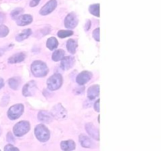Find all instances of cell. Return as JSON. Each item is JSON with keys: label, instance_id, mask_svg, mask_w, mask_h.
Wrapping results in <instances>:
<instances>
[{"label": "cell", "instance_id": "obj_30", "mask_svg": "<svg viewBox=\"0 0 161 151\" xmlns=\"http://www.w3.org/2000/svg\"><path fill=\"white\" fill-rule=\"evenodd\" d=\"M4 150H19L18 148H17V147H14V146L12 145V144H8V145H6V147H4Z\"/></svg>", "mask_w": 161, "mask_h": 151}, {"label": "cell", "instance_id": "obj_11", "mask_svg": "<svg viewBox=\"0 0 161 151\" xmlns=\"http://www.w3.org/2000/svg\"><path fill=\"white\" fill-rule=\"evenodd\" d=\"M61 60V67L63 70H69L75 64V59L70 56H64Z\"/></svg>", "mask_w": 161, "mask_h": 151}, {"label": "cell", "instance_id": "obj_15", "mask_svg": "<svg viewBox=\"0 0 161 151\" xmlns=\"http://www.w3.org/2000/svg\"><path fill=\"white\" fill-rule=\"evenodd\" d=\"M99 92H100V87L97 85H94V86H91L87 90V97L89 100H93L99 96Z\"/></svg>", "mask_w": 161, "mask_h": 151}, {"label": "cell", "instance_id": "obj_25", "mask_svg": "<svg viewBox=\"0 0 161 151\" xmlns=\"http://www.w3.org/2000/svg\"><path fill=\"white\" fill-rule=\"evenodd\" d=\"M72 34H73V31H70V30H61V31H58V37L61 38V39L69 37V36L72 35Z\"/></svg>", "mask_w": 161, "mask_h": 151}, {"label": "cell", "instance_id": "obj_7", "mask_svg": "<svg viewBox=\"0 0 161 151\" xmlns=\"http://www.w3.org/2000/svg\"><path fill=\"white\" fill-rule=\"evenodd\" d=\"M77 24H78V18H77L75 13H71L65 17L64 26L67 28L72 29V28H75L77 26Z\"/></svg>", "mask_w": 161, "mask_h": 151}, {"label": "cell", "instance_id": "obj_35", "mask_svg": "<svg viewBox=\"0 0 161 151\" xmlns=\"http://www.w3.org/2000/svg\"><path fill=\"white\" fill-rule=\"evenodd\" d=\"M4 85H5L4 80H3V78H2L1 77H0V89H1L2 88L4 87Z\"/></svg>", "mask_w": 161, "mask_h": 151}, {"label": "cell", "instance_id": "obj_14", "mask_svg": "<svg viewBox=\"0 0 161 151\" xmlns=\"http://www.w3.org/2000/svg\"><path fill=\"white\" fill-rule=\"evenodd\" d=\"M38 119L40 122L44 123H50L53 121V116L50 113H48L46 111H39L38 114Z\"/></svg>", "mask_w": 161, "mask_h": 151}, {"label": "cell", "instance_id": "obj_19", "mask_svg": "<svg viewBox=\"0 0 161 151\" xmlns=\"http://www.w3.org/2000/svg\"><path fill=\"white\" fill-rule=\"evenodd\" d=\"M77 46H78V44L73 39H69L67 42V44H66V47H67L68 51L70 53H75V50H76Z\"/></svg>", "mask_w": 161, "mask_h": 151}, {"label": "cell", "instance_id": "obj_18", "mask_svg": "<svg viewBox=\"0 0 161 151\" xmlns=\"http://www.w3.org/2000/svg\"><path fill=\"white\" fill-rule=\"evenodd\" d=\"M61 148L62 150H74L75 149V143L72 140L62 141L61 143Z\"/></svg>", "mask_w": 161, "mask_h": 151}, {"label": "cell", "instance_id": "obj_20", "mask_svg": "<svg viewBox=\"0 0 161 151\" xmlns=\"http://www.w3.org/2000/svg\"><path fill=\"white\" fill-rule=\"evenodd\" d=\"M31 33H32L31 29H25V31H22L21 33H20V34L16 37V40H17V42H21V41L25 40V39H28V38L31 35Z\"/></svg>", "mask_w": 161, "mask_h": 151}, {"label": "cell", "instance_id": "obj_29", "mask_svg": "<svg viewBox=\"0 0 161 151\" xmlns=\"http://www.w3.org/2000/svg\"><path fill=\"white\" fill-rule=\"evenodd\" d=\"M6 140H7V142L10 143L15 142V139H14V136H13L12 133H7V135H6Z\"/></svg>", "mask_w": 161, "mask_h": 151}, {"label": "cell", "instance_id": "obj_24", "mask_svg": "<svg viewBox=\"0 0 161 151\" xmlns=\"http://www.w3.org/2000/svg\"><path fill=\"white\" fill-rule=\"evenodd\" d=\"M89 11L91 14L94 15L95 17H100V5L99 4H94L90 6Z\"/></svg>", "mask_w": 161, "mask_h": 151}, {"label": "cell", "instance_id": "obj_34", "mask_svg": "<svg viewBox=\"0 0 161 151\" xmlns=\"http://www.w3.org/2000/svg\"><path fill=\"white\" fill-rule=\"evenodd\" d=\"M91 21H90V20H87V22H86V26H85V30H86V31H88V30L90 29V28H91Z\"/></svg>", "mask_w": 161, "mask_h": 151}, {"label": "cell", "instance_id": "obj_22", "mask_svg": "<svg viewBox=\"0 0 161 151\" xmlns=\"http://www.w3.org/2000/svg\"><path fill=\"white\" fill-rule=\"evenodd\" d=\"M64 56V51L63 49H58L53 52L52 55V60L53 61H60Z\"/></svg>", "mask_w": 161, "mask_h": 151}, {"label": "cell", "instance_id": "obj_13", "mask_svg": "<svg viewBox=\"0 0 161 151\" xmlns=\"http://www.w3.org/2000/svg\"><path fill=\"white\" fill-rule=\"evenodd\" d=\"M32 17L29 14H24V15H20V17L17 18V24L18 26H25L32 22Z\"/></svg>", "mask_w": 161, "mask_h": 151}, {"label": "cell", "instance_id": "obj_23", "mask_svg": "<svg viewBox=\"0 0 161 151\" xmlns=\"http://www.w3.org/2000/svg\"><path fill=\"white\" fill-rule=\"evenodd\" d=\"M20 80L17 78H11L10 79H9L8 81V84H9V86L14 90H16L19 88L20 86Z\"/></svg>", "mask_w": 161, "mask_h": 151}, {"label": "cell", "instance_id": "obj_3", "mask_svg": "<svg viewBox=\"0 0 161 151\" xmlns=\"http://www.w3.org/2000/svg\"><path fill=\"white\" fill-rule=\"evenodd\" d=\"M35 135L38 140L40 142H47L49 140L50 136V131L43 125H39L35 128Z\"/></svg>", "mask_w": 161, "mask_h": 151}, {"label": "cell", "instance_id": "obj_5", "mask_svg": "<svg viewBox=\"0 0 161 151\" xmlns=\"http://www.w3.org/2000/svg\"><path fill=\"white\" fill-rule=\"evenodd\" d=\"M24 112V105L20 104H15L14 106L10 107L7 112V116L10 120H16L19 118L22 115Z\"/></svg>", "mask_w": 161, "mask_h": 151}, {"label": "cell", "instance_id": "obj_8", "mask_svg": "<svg viewBox=\"0 0 161 151\" xmlns=\"http://www.w3.org/2000/svg\"><path fill=\"white\" fill-rule=\"evenodd\" d=\"M57 7V1L56 0H50L48 3L46 5H44L43 7L40 9L39 11V13L41 15H48L50 13L53 12L55 9V8Z\"/></svg>", "mask_w": 161, "mask_h": 151}, {"label": "cell", "instance_id": "obj_2", "mask_svg": "<svg viewBox=\"0 0 161 151\" xmlns=\"http://www.w3.org/2000/svg\"><path fill=\"white\" fill-rule=\"evenodd\" d=\"M63 84V78L59 74H54L47 80V87L50 90H58Z\"/></svg>", "mask_w": 161, "mask_h": 151}, {"label": "cell", "instance_id": "obj_6", "mask_svg": "<svg viewBox=\"0 0 161 151\" xmlns=\"http://www.w3.org/2000/svg\"><path fill=\"white\" fill-rule=\"evenodd\" d=\"M51 114L53 117L58 120H62L65 118L67 116V111L61 104H57L52 108Z\"/></svg>", "mask_w": 161, "mask_h": 151}, {"label": "cell", "instance_id": "obj_16", "mask_svg": "<svg viewBox=\"0 0 161 151\" xmlns=\"http://www.w3.org/2000/svg\"><path fill=\"white\" fill-rule=\"evenodd\" d=\"M80 142L81 143L82 147H84V148H91L94 146L93 141L89 137L85 136V135H80Z\"/></svg>", "mask_w": 161, "mask_h": 151}, {"label": "cell", "instance_id": "obj_9", "mask_svg": "<svg viewBox=\"0 0 161 151\" xmlns=\"http://www.w3.org/2000/svg\"><path fill=\"white\" fill-rule=\"evenodd\" d=\"M36 88H37V86H36V82L34 81H31L27 83L26 85H25L23 89H22V93L25 96H31L35 93Z\"/></svg>", "mask_w": 161, "mask_h": 151}, {"label": "cell", "instance_id": "obj_4", "mask_svg": "<svg viewBox=\"0 0 161 151\" xmlns=\"http://www.w3.org/2000/svg\"><path fill=\"white\" fill-rule=\"evenodd\" d=\"M30 130V124L26 121H21L19 122L14 127V133L17 137L25 136V134L29 132Z\"/></svg>", "mask_w": 161, "mask_h": 151}, {"label": "cell", "instance_id": "obj_26", "mask_svg": "<svg viewBox=\"0 0 161 151\" xmlns=\"http://www.w3.org/2000/svg\"><path fill=\"white\" fill-rule=\"evenodd\" d=\"M24 12V9L22 8H17V9H14L11 13V17L13 19H17L20 15H21L22 13Z\"/></svg>", "mask_w": 161, "mask_h": 151}, {"label": "cell", "instance_id": "obj_12", "mask_svg": "<svg viewBox=\"0 0 161 151\" xmlns=\"http://www.w3.org/2000/svg\"><path fill=\"white\" fill-rule=\"evenodd\" d=\"M85 128L91 138L96 140H99V130L94 126V124L87 123L85 126Z\"/></svg>", "mask_w": 161, "mask_h": 151}, {"label": "cell", "instance_id": "obj_17", "mask_svg": "<svg viewBox=\"0 0 161 151\" xmlns=\"http://www.w3.org/2000/svg\"><path fill=\"white\" fill-rule=\"evenodd\" d=\"M25 59V54L23 53H18L17 54H14L9 58L8 60V63L9 64H17V63H20Z\"/></svg>", "mask_w": 161, "mask_h": 151}, {"label": "cell", "instance_id": "obj_32", "mask_svg": "<svg viewBox=\"0 0 161 151\" xmlns=\"http://www.w3.org/2000/svg\"><path fill=\"white\" fill-rule=\"evenodd\" d=\"M39 2H40V0H31V3H30V6H31V7H34V6H37V5L39 4Z\"/></svg>", "mask_w": 161, "mask_h": 151}, {"label": "cell", "instance_id": "obj_28", "mask_svg": "<svg viewBox=\"0 0 161 151\" xmlns=\"http://www.w3.org/2000/svg\"><path fill=\"white\" fill-rule=\"evenodd\" d=\"M93 37L95 39L97 42L100 41V28H96L94 31H93Z\"/></svg>", "mask_w": 161, "mask_h": 151}, {"label": "cell", "instance_id": "obj_21", "mask_svg": "<svg viewBox=\"0 0 161 151\" xmlns=\"http://www.w3.org/2000/svg\"><path fill=\"white\" fill-rule=\"evenodd\" d=\"M58 46V42L57 39L54 37H51L47 40V47L50 50H53Z\"/></svg>", "mask_w": 161, "mask_h": 151}, {"label": "cell", "instance_id": "obj_36", "mask_svg": "<svg viewBox=\"0 0 161 151\" xmlns=\"http://www.w3.org/2000/svg\"><path fill=\"white\" fill-rule=\"evenodd\" d=\"M0 135H1V128H0Z\"/></svg>", "mask_w": 161, "mask_h": 151}, {"label": "cell", "instance_id": "obj_31", "mask_svg": "<svg viewBox=\"0 0 161 151\" xmlns=\"http://www.w3.org/2000/svg\"><path fill=\"white\" fill-rule=\"evenodd\" d=\"M100 100H97V101L95 102V103H94V110H95L97 112H99L100 111Z\"/></svg>", "mask_w": 161, "mask_h": 151}, {"label": "cell", "instance_id": "obj_33", "mask_svg": "<svg viewBox=\"0 0 161 151\" xmlns=\"http://www.w3.org/2000/svg\"><path fill=\"white\" fill-rule=\"evenodd\" d=\"M5 20H6V15L3 13H0V23L4 22Z\"/></svg>", "mask_w": 161, "mask_h": 151}, {"label": "cell", "instance_id": "obj_27", "mask_svg": "<svg viewBox=\"0 0 161 151\" xmlns=\"http://www.w3.org/2000/svg\"><path fill=\"white\" fill-rule=\"evenodd\" d=\"M9 28L6 25H0V38H4L9 34Z\"/></svg>", "mask_w": 161, "mask_h": 151}, {"label": "cell", "instance_id": "obj_1", "mask_svg": "<svg viewBox=\"0 0 161 151\" xmlns=\"http://www.w3.org/2000/svg\"><path fill=\"white\" fill-rule=\"evenodd\" d=\"M31 70L33 75L37 78L45 77L48 74L49 69L47 64L40 60H36L32 63L31 66Z\"/></svg>", "mask_w": 161, "mask_h": 151}, {"label": "cell", "instance_id": "obj_10", "mask_svg": "<svg viewBox=\"0 0 161 151\" xmlns=\"http://www.w3.org/2000/svg\"><path fill=\"white\" fill-rule=\"evenodd\" d=\"M91 78H92V74L90 71L84 70V71H82L81 73L79 74L76 78V81L79 85L83 86V85L86 84Z\"/></svg>", "mask_w": 161, "mask_h": 151}]
</instances>
